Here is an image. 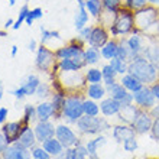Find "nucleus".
Returning <instances> with one entry per match:
<instances>
[{
	"mask_svg": "<svg viewBox=\"0 0 159 159\" xmlns=\"http://www.w3.org/2000/svg\"><path fill=\"white\" fill-rule=\"evenodd\" d=\"M127 72L142 81L145 85H152L159 80V68L143 55H139L130 61Z\"/></svg>",
	"mask_w": 159,
	"mask_h": 159,
	"instance_id": "obj_1",
	"label": "nucleus"
},
{
	"mask_svg": "<svg viewBox=\"0 0 159 159\" xmlns=\"http://www.w3.org/2000/svg\"><path fill=\"white\" fill-rule=\"evenodd\" d=\"M111 35V38H123L127 35L133 34L134 30V12L127 7H123L116 13L113 25L107 28Z\"/></svg>",
	"mask_w": 159,
	"mask_h": 159,
	"instance_id": "obj_2",
	"label": "nucleus"
},
{
	"mask_svg": "<svg viewBox=\"0 0 159 159\" xmlns=\"http://www.w3.org/2000/svg\"><path fill=\"white\" fill-rule=\"evenodd\" d=\"M159 20V7L148 3L146 6L134 10V30L133 34H143L145 30Z\"/></svg>",
	"mask_w": 159,
	"mask_h": 159,
	"instance_id": "obj_3",
	"label": "nucleus"
},
{
	"mask_svg": "<svg viewBox=\"0 0 159 159\" xmlns=\"http://www.w3.org/2000/svg\"><path fill=\"white\" fill-rule=\"evenodd\" d=\"M84 96L85 94H81V93H70V94H67L62 109V117L67 119L68 123H77V120L84 114V109H83Z\"/></svg>",
	"mask_w": 159,
	"mask_h": 159,
	"instance_id": "obj_4",
	"label": "nucleus"
},
{
	"mask_svg": "<svg viewBox=\"0 0 159 159\" xmlns=\"http://www.w3.org/2000/svg\"><path fill=\"white\" fill-rule=\"evenodd\" d=\"M75 125L77 129L84 134H100L101 132L110 129V125L106 119L97 117V116H87V114H83L77 120Z\"/></svg>",
	"mask_w": 159,
	"mask_h": 159,
	"instance_id": "obj_5",
	"label": "nucleus"
},
{
	"mask_svg": "<svg viewBox=\"0 0 159 159\" xmlns=\"http://www.w3.org/2000/svg\"><path fill=\"white\" fill-rule=\"evenodd\" d=\"M58 80L64 85L67 93H80V90H85L87 88V80H85V74L80 71H59Z\"/></svg>",
	"mask_w": 159,
	"mask_h": 159,
	"instance_id": "obj_6",
	"label": "nucleus"
},
{
	"mask_svg": "<svg viewBox=\"0 0 159 159\" xmlns=\"http://www.w3.org/2000/svg\"><path fill=\"white\" fill-rule=\"evenodd\" d=\"M58 64L55 51L48 48L46 45H39L36 49V57H35V67L36 70L45 74H51V71L55 68V65Z\"/></svg>",
	"mask_w": 159,
	"mask_h": 159,
	"instance_id": "obj_7",
	"label": "nucleus"
},
{
	"mask_svg": "<svg viewBox=\"0 0 159 159\" xmlns=\"http://www.w3.org/2000/svg\"><path fill=\"white\" fill-rule=\"evenodd\" d=\"M110 36H111V35H110L109 29H107L106 26L96 25V26H93L90 38L87 39V43L90 46H94V48L101 49V48L110 41Z\"/></svg>",
	"mask_w": 159,
	"mask_h": 159,
	"instance_id": "obj_8",
	"label": "nucleus"
},
{
	"mask_svg": "<svg viewBox=\"0 0 159 159\" xmlns=\"http://www.w3.org/2000/svg\"><path fill=\"white\" fill-rule=\"evenodd\" d=\"M152 123H153V117H152V114L149 113V110L139 109L134 120L132 121V127L136 130L138 134H145V133H148V132H151Z\"/></svg>",
	"mask_w": 159,
	"mask_h": 159,
	"instance_id": "obj_9",
	"label": "nucleus"
},
{
	"mask_svg": "<svg viewBox=\"0 0 159 159\" xmlns=\"http://www.w3.org/2000/svg\"><path fill=\"white\" fill-rule=\"evenodd\" d=\"M26 127H29V125H25L22 120L20 121H10V123L3 125L2 133L4 134V139H6L7 145H12V143L17 142L19 138H20L22 132H23Z\"/></svg>",
	"mask_w": 159,
	"mask_h": 159,
	"instance_id": "obj_10",
	"label": "nucleus"
},
{
	"mask_svg": "<svg viewBox=\"0 0 159 159\" xmlns=\"http://www.w3.org/2000/svg\"><path fill=\"white\" fill-rule=\"evenodd\" d=\"M133 101L136 106H139L140 109H145V110H151L156 104V98L149 85H145L139 91L133 93Z\"/></svg>",
	"mask_w": 159,
	"mask_h": 159,
	"instance_id": "obj_11",
	"label": "nucleus"
},
{
	"mask_svg": "<svg viewBox=\"0 0 159 159\" xmlns=\"http://www.w3.org/2000/svg\"><path fill=\"white\" fill-rule=\"evenodd\" d=\"M55 138L62 143V146L65 148V149H67V148L75 146L77 143L80 142V139L77 138V134L74 133L71 127L67 126V125L57 126V130H55Z\"/></svg>",
	"mask_w": 159,
	"mask_h": 159,
	"instance_id": "obj_12",
	"label": "nucleus"
},
{
	"mask_svg": "<svg viewBox=\"0 0 159 159\" xmlns=\"http://www.w3.org/2000/svg\"><path fill=\"white\" fill-rule=\"evenodd\" d=\"M145 35L143 34H130L129 38H126V43L129 46V51H130V55H132V59L139 57V55H143V51L146 48L145 45ZM130 59V61H132ZM129 61V62H130Z\"/></svg>",
	"mask_w": 159,
	"mask_h": 159,
	"instance_id": "obj_13",
	"label": "nucleus"
},
{
	"mask_svg": "<svg viewBox=\"0 0 159 159\" xmlns=\"http://www.w3.org/2000/svg\"><path fill=\"white\" fill-rule=\"evenodd\" d=\"M30 153L32 152H29V149H26L17 142H15L9 145L0 156L2 159H30Z\"/></svg>",
	"mask_w": 159,
	"mask_h": 159,
	"instance_id": "obj_14",
	"label": "nucleus"
},
{
	"mask_svg": "<svg viewBox=\"0 0 159 159\" xmlns=\"http://www.w3.org/2000/svg\"><path fill=\"white\" fill-rule=\"evenodd\" d=\"M55 159H88V151L85 145L78 142L75 146L67 148L62 153L55 156Z\"/></svg>",
	"mask_w": 159,
	"mask_h": 159,
	"instance_id": "obj_15",
	"label": "nucleus"
},
{
	"mask_svg": "<svg viewBox=\"0 0 159 159\" xmlns=\"http://www.w3.org/2000/svg\"><path fill=\"white\" fill-rule=\"evenodd\" d=\"M136 130L132 127V125H125V123H119L113 127V138L116 142L123 143L127 139L136 138Z\"/></svg>",
	"mask_w": 159,
	"mask_h": 159,
	"instance_id": "obj_16",
	"label": "nucleus"
},
{
	"mask_svg": "<svg viewBox=\"0 0 159 159\" xmlns=\"http://www.w3.org/2000/svg\"><path fill=\"white\" fill-rule=\"evenodd\" d=\"M55 130H57V127H54V125L48 120V121H39L38 125L35 126L34 132H35V136H36V140L42 143L45 142L46 139L54 138Z\"/></svg>",
	"mask_w": 159,
	"mask_h": 159,
	"instance_id": "obj_17",
	"label": "nucleus"
},
{
	"mask_svg": "<svg viewBox=\"0 0 159 159\" xmlns=\"http://www.w3.org/2000/svg\"><path fill=\"white\" fill-rule=\"evenodd\" d=\"M121 109L120 101L114 100L111 97H107V98H103L100 103V111L103 113V116L106 117H111L114 114H117Z\"/></svg>",
	"mask_w": 159,
	"mask_h": 159,
	"instance_id": "obj_18",
	"label": "nucleus"
},
{
	"mask_svg": "<svg viewBox=\"0 0 159 159\" xmlns=\"http://www.w3.org/2000/svg\"><path fill=\"white\" fill-rule=\"evenodd\" d=\"M139 106H134L133 103L127 106H121L120 111L117 113V117L120 120V123H125V125H132V121L134 120L136 114L139 111Z\"/></svg>",
	"mask_w": 159,
	"mask_h": 159,
	"instance_id": "obj_19",
	"label": "nucleus"
},
{
	"mask_svg": "<svg viewBox=\"0 0 159 159\" xmlns=\"http://www.w3.org/2000/svg\"><path fill=\"white\" fill-rule=\"evenodd\" d=\"M106 90H107V94H109V97H111V98H114V100L120 101V103L125 100V97L130 93V91H127V90H126L123 85H121L120 81H114L113 84L106 85Z\"/></svg>",
	"mask_w": 159,
	"mask_h": 159,
	"instance_id": "obj_20",
	"label": "nucleus"
},
{
	"mask_svg": "<svg viewBox=\"0 0 159 159\" xmlns=\"http://www.w3.org/2000/svg\"><path fill=\"white\" fill-rule=\"evenodd\" d=\"M107 94L106 85L103 83H97V84H88L85 88V96H88V98L91 100H103L104 96Z\"/></svg>",
	"mask_w": 159,
	"mask_h": 159,
	"instance_id": "obj_21",
	"label": "nucleus"
},
{
	"mask_svg": "<svg viewBox=\"0 0 159 159\" xmlns=\"http://www.w3.org/2000/svg\"><path fill=\"white\" fill-rule=\"evenodd\" d=\"M120 83H121V85L130 93H136V91H139L140 88L145 87V84H143L142 81H139L136 77H133L132 74H129V72L125 74V75H121Z\"/></svg>",
	"mask_w": 159,
	"mask_h": 159,
	"instance_id": "obj_22",
	"label": "nucleus"
},
{
	"mask_svg": "<svg viewBox=\"0 0 159 159\" xmlns=\"http://www.w3.org/2000/svg\"><path fill=\"white\" fill-rule=\"evenodd\" d=\"M117 48H119V39L117 38H110V41L100 49L101 58L107 59V61L116 58V57H117Z\"/></svg>",
	"mask_w": 159,
	"mask_h": 159,
	"instance_id": "obj_23",
	"label": "nucleus"
},
{
	"mask_svg": "<svg viewBox=\"0 0 159 159\" xmlns=\"http://www.w3.org/2000/svg\"><path fill=\"white\" fill-rule=\"evenodd\" d=\"M42 148H43L51 156H54V158L55 156H58L59 153H62L64 149H65V148L62 146V143L59 142L57 138L46 139L45 142H42Z\"/></svg>",
	"mask_w": 159,
	"mask_h": 159,
	"instance_id": "obj_24",
	"label": "nucleus"
},
{
	"mask_svg": "<svg viewBox=\"0 0 159 159\" xmlns=\"http://www.w3.org/2000/svg\"><path fill=\"white\" fill-rule=\"evenodd\" d=\"M88 17H90V13H88V10L85 9L84 2L78 3V10H77V13H75V20H74V26H75L77 30H81L84 26H87Z\"/></svg>",
	"mask_w": 159,
	"mask_h": 159,
	"instance_id": "obj_25",
	"label": "nucleus"
},
{
	"mask_svg": "<svg viewBox=\"0 0 159 159\" xmlns=\"http://www.w3.org/2000/svg\"><path fill=\"white\" fill-rule=\"evenodd\" d=\"M107 142L104 136H97V138L91 139L85 143V148L88 151V159H98L97 156V152H98V148H101L104 143Z\"/></svg>",
	"mask_w": 159,
	"mask_h": 159,
	"instance_id": "obj_26",
	"label": "nucleus"
},
{
	"mask_svg": "<svg viewBox=\"0 0 159 159\" xmlns=\"http://www.w3.org/2000/svg\"><path fill=\"white\" fill-rule=\"evenodd\" d=\"M52 116H54V106H52V103L42 101L41 104L36 107V119L39 121H48Z\"/></svg>",
	"mask_w": 159,
	"mask_h": 159,
	"instance_id": "obj_27",
	"label": "nucleus"
},
{
	"mask_svg": "<svg viewBox=\"0 0 159 159\" xmlns=\"http://www.w3.org/2000/svg\"><path fill=\"white\" fill-rule=\"evenodd\" d=\"M65 97L67 94L64 93H54L51 103L54 106V119H62V109H64V103H65Z\"/></svg>",
	"mask_w": 159,
	"mask_h": 159,
	"instance_id": "obj_28",
	"label": "nucleus"
},
{
	"mask_svg": "<svg viewBox=\"0 0 159 159\" xmlns=\"http://www.w3.org/2000/svg\"><path fill=\"white\" fill-rule=\"evenodd\" d=\"M36 142H38V140H36L35 132H34V129H30V127H26V129L22 132L19 140H17V143H19V145H22L23 148H26V149L34 148Z\"/></svg>",
	"mask_w": 159,
	"mask_h": 159,
	"instance_id": "obj_29",
	"label": "nucleus"
},
{
	"mask_svg": "<svg viewBox=\"0 0 159 159\" xmlns=\"http://www.w3.org/2000/svg\"><path fill=\"white\" fill-rule=\"evenodd\" d=\"M84 4H85V9L88 10L90 16L98 19L104 7H103V0H84Z\"/></svg>",
	"mask_w": 159,
	"mask_h": 159,
	"instance_id": "obj_30",
	"label": "nucleus"
},
{
	"mask_svg": "<svg viewBox=\"0 0 159 159\" xmlns=\"http://www.w3.org/2000/svg\"><path fill=\"white\" fill-rule=\"evenodd\" d=\"M85 61H87V65L90 67H94L101 61V52L98 48H94V46H90L85 48Z\"/></svg>",
	"mask_w": 159,
	"mask_h": 159,
	"instance_id": "obj_31",
	"label": "nucleus"
},
{
	"mask_svg": "<svg viewBox=\"0 0 159 159\" xmlns=\"http://www.w3.org/2000/svg\"><path fill=\"white\" fill-rule=\"evenodd\" d=\"M39 84H41V80H39L38 75H35V74H29V75L26 77V81L22 84V85L25 87L26 96H34L35 93H36V88H38Z\"/></svg>",
	"mask_w": 159,
	"mask_h": 159,
	"instance_id": "obj_32",
	"label": "nucleus"
},
{
	"mask_svg": "<svg viewBox=\"0 0 159 159\" xmlns=\"http://www.w3.org/2000/svg\"><path fill=\"white\" fill-rule=\"evenodd\" d=\"M101 72H103V84H104V85L113 84L114 81H116V77L119 75L110 64H104V65L101 67Z\"/></svg>",
	"mask_w": 159,
	"mask_h": 159,
	"instance_id": "obj_33",
	"label": "nucleus"
},
{
	"mask_svg": "<svg viewBox=\"0 0 159 159\" xmlns=\"http://www.w3.org/2000/svg\"><path fill=\"white\" fill-rule=\"evenodd\" d=\"M84 74H85V80H87L88 84L103 83V72H101V70H98V68H96V67L88 68Z\"/></svg>",
	"mask_w": 159,
	"mask_h": 159,
	"instance_id": "obj_34",
	"label": "nucleus"
},
{
	"mask_svg": "<svg viewBox=\"0 0 159 159\" xmlns=\"http://www.w3.org/2000/svg\"><path fill=\"white\" fill-rule=\"evenodd\" d=\"M109 64L113 67V70L116 72H117L119 75H125V74H127V68H129V62L127 61H123V59L120 58H113V59H110Z\"/></svg>",
	"mask_w": 159,
	"mask_h": 159,
	"instance_id": "obj_35",
	"label": "nucleus"
},
{
	"mask_svg": "<svg viewBox=\"0 0 159 159\" xmlns=\"http://www.w3.org/2000/svg\"><path fill=\"white\" fill-rule=\"evenodd\" d=\"M83 109H84V114H87V116H98V113H100V106L91 98L84 100Z\"/></svg>",
	"mask_w": 159,
	"mask_h": 159,
	"instance_id": "obj_36",
	"label": "nucleus"
},
{
	"mask_svg": "<svg viewBox=\"0 0 159 159\" xmlns=\"http://www.w3.org/2000/svg\"><path fill=\"white\" fill-rule=\"evenodd\" d=\"M51 39H58L61 41V35H59L58 30H49L46 29L45 26H41V43L42 45H45L48 41Z\"/></svg>",
	"mask_w": 159,
	"mask_h": 159,
	"instance_id": "obj_37",
	"label": "nucleus"
},
{
	"mask_svg": "<svg viewBox=\"0 0 159 159\" xmlns=\"http://www.w3.org/2000/svg\"><path fill=\"white\" fill-rule=\"evenodd\" d=\"M43 16V10L41 7H35V9H29V12H28V16H26V20L25 23L28 26H32L34 25L35 20H38L41 17Z\"/></svg>",
	"mask_w": 159,
	"mask_h": 159,
	"instance_id": "obj_38",
	"label": "nucleus"
},
{
	"mask_svg": "<svg viewBox=\"0 0 159 159\" xmlns=\"http://www.w3.org/2000/svg\"><path fill=\"white\" fill-rule=\"evenodd\" d=\"M59 71H80L78 65L74 62V59L67 58V59H59L58 61Z\"/></svg>",
	"mask_w": 159,
	"mask_h": 159,
	"instance_id": "obj_39",
	"label": "nucleus"
},
{
	"mask_svg": "<svg viewBox=\"0 0 159 159\" xmlns=\"http://www.w3.org/2000/svg\"><path fill=\"white\" fill-rule=\"evenodd\" d=\"M28 12H29V7H28V3H25L23 6H22V9L19 10V15H17V19L15 20V23H13V29L17 30L19 28L22 26V23L26 20V16H28Z\"/></svg>",
	"mask_w": 159,
	"mask_h": 159,
	"instance_id": "obj_40",
	"label": "nucleus"
},
{
	"mask_svg": "<svg viewBox=\"0 0 159 159\" xmlns=\"http://www.w3.org/2000/svg\"><path fill=\"white\" fill-rule=\"evenodd\" d=\"M36 119V109H35L34 106L30 104H26L25 106V113H23V119H22V121L25 123V125H29L32 120H35Z\"/></svg>",
	"mask_w": 159,
	"mask_h": 159,
	"instance_id": "obj_41",
	"label": "nucleus"
},
{
	"mask_svg": "<svg viewBox=\"0 0 159 159\" xmlns=\"http://www.w3.org/2000/svg\"><path fill=\"white\" fill-rule=\"evenodd\" d=\"M36 97L38 98H46V97L51 94V85L46 83H41L38 85V88H36Z\"/></svg>",
	"mask_w": 159,
	"mask_h": 159,
	"instance_id": "obj_42",
	"label": "nucleus"
},
{
	"mask_svg": "<svg viewBox=\"0 0 159 159\" xmlns=\"http://www.w3.org/2000/svg\"><path fill=\"white\" fill-rule=\"evenodd\" d=\"M32 158H35V159H51L52 156L41 146V148H32Z\"/></svg>",
	"mask_w": 159,
	"mask_h": 159,
	"instance_id": "obj_43",
	"label": "nucleus"
},
{
	"mask_svg": "<svg viewBox=\"0 0 159 159\" xmlns=\"http://www.w3.org/2000/svg\"><path fill=\"white\" fill-rule=\"evenodd\" d=\"M121 145H123V149H125L126 152H129V153H132V152H134L138 149V140H136V138L127 139V140L123 142Z\"/></svg>",
	"mask_w": 159,
	"mask_h": 159,
	"instance_id": "obj_44",
	"label": "nucleus"
},
{
	"mask_svg": "<svg viewBox=\"0 0 159 159\" xmlns=\"http://www.w3.org/2000/svg\"><path fill=\"white\" fill-rule=\"evenodd\" d=\"M151 138L156 142H159V119H153V123H152L151 127Z\"/></svg>",
	"mask_w": 159,
	"mask_h": 159,
	"instance_id": "obj_45",
	"label": "nucleus"
},
{
	"mask_svg": "<svg viewBox=\"0 0 159 159\" xmlns=\"http://www.w3.org/2000/svg\"><path fill=\"white\" fill-rule=\"evenodd\" d=\"M91 29H93V26H88V25L84 26L81 30H78V36L87 42V39L90 38V34H91Z\"/></svg>",
	"mask_w": 159,
	"mask_h": 159,
	"instance_id": "obj_46",
	"label": "nucleus"
},
{
	"mask_svg": "<svg viewBox=\"0 0 159 159\" xmlns=\"http://www.w3.org/2000/svg\"><path fill=\"white\" fill-rule=\"evenodd\" d=\"M12 94L15 97H16L17 100H22L23 97H26V91H25V87L23 85H20V87H17L16 90H13L12 91Z\"/></svg>",
	"mask_w": 159,
	"mask_h": 159,
	"instance_id": "obj_47",
	"label": "nucleus"
},
{
	"mask_svg": "<svg viewBox=\"0 0 159 159\" xmlns=\"http://www.w3.org/2000/svg\"><path fill=\"white\" fill-rule=\"evenodd\" d=\"M152 90V93H153V96H155L156 101H159V80L156 81V83H153L152 85H149Z\"/></svg>",
	"mask_w": 159,
	"mask_h": 159,
	"instance_id": "obj_48",
	"label": "nucleus"
},
{
	"mask_svg": "<svg viewBox=\"0 0 159 159\" xmlns=\"http://www.w3.org/2000/svg\"><path fill=\"white\" fill-rule=\"evenodd\" d=\"M7 142H6V139H4V134L2 133V130H0V155L4 152V149L7 148Z\"/></svg>",
	"mask_w": 159,
	"mask_h": 159,
	"instance_id": "obj_49",
	"label": "nucleus"
},
{
	"mask_svg": "<svg viewBox=\"0 0 159 159\" xmlns=\"http://www.w3.org/2000/svg\"><path fill=\"white\" fill-rule=\"evenodd\" d=\"M7 113H9L7 107H0V123H4V120L7 117Z\"/></svg>",
	"mask_w": 159,
	"mask_h": 159,
	"instance_id": "obj_50",
	"label": "nucleus"
},
{
	"mask_svg": "<svg viewBox=\"0 0 159 159\" xmlns=\"http://www.w3.org/2000/svg\"><path fill=\"white\" fill-rule=\"evenodd\" d=\"M149 113L152 114V117H153V119H159V104L153 106V107L149 110Z\"/></svg>",
	"mask_w": 159,
	"mask_h": 159,
	"instance_id": "obj_51",
	"label": "nucleus"
},
{
	"mask_svg": "<svg viewBox=\"0 0 159 159\" xmlns=\"http://www.w3.org/2000/svg\"><path fill=\"white\" fill-rule=\"evenodd\" d=\"M28 49H29L30 52H34V51L38 49V43H36V41H35V39H30L29 45H28Z\"/></svg>",
	"mask_w": 159,
	"mask_h": 159,
	"instance_id": "obj_52",
	"label": "nucleus"
},
{
	"mask_svg": "<svg viewBox=\"0 0 159 159\" xmlns=\"http://www.w3.org/2000/svg\"><path fill=\"white\" fill-rule=\"evenodd\" d=\"M13 23H15V20H13V19H7V20H6V23H4V29L7 30L9 28H12Z\"/></svg>",
	"mask_w": 159,
	"mask_h": 159,
	"instance_id": "obj_53",
	"label": "nucleus"
},
{
	"mask_svg": "<svg viewBox=\"0 0 159 159\" xmlns=\"http://www.w3.org/2000/svg\"><path fill=\"white\" fill-rule=\"evenodd\" d=\"M148 3L153 4V6H158V7H159V0H148Z\"/></svg>",
	"mask_w": 159,
	"mask_h": 159,
	"instance_id": "obj_54",
	"label": "nucleus"
},
{
	"mask_svg": "<svg viewBox=\"0 0 159 159\" xmlns=\"http://www.w3.org/2000/svg\"><path fill=\"white\" fill-rule=\"evenodd\" d=\"M16 54H17V46L13 45L12 46V57H16Z\"/></svg>",
	"mask_w": 159,
	"mask_h": 159,
	"instance_id": "obj_55",
	"label": "nucleus"
},
{
	"mask_svg": "<svg viewBox=\"0 0 159 159\" xmlns=\"http://www.w3.org/2000/svg\"><path fill=\"white\" fill-rule=\"evenodd\" d=\"M4 36H7V30L2 29V30H0V38H4Z\"/></svg>",
	"mask_w": 159,
	"mask_h": 159,
	"instance_id": "obj_56",
	"label": "nucleus"
},
{
	"mask_svg": "<svg viewBox=\"0 0 159 159\" xmlns=\"http://www.w3.org/2000/svg\"><path fill=\"white\" fill-rule=\"evenodd\" d=\"M7 2H9L10 6H15V3H16V0H7Z\"/></svg>",
	"mask_w": 159,
	"mask_h": 159,
	"instance_id": "obj_57",
	"label": "nucleus"
},
{
	"mask_svg": "<svg viewBox=\"0 0 159 159\" xmlns=\"http://www.w3.org/2000/svg\"><path fill=\"white\" fill-rule=\"evenodd\" d=\"M3 98V90H0V100Z\"/></svg>",
	"mask_w": 159,
	"mask_h": 159,
	"instance_id": "obj_58",
	"label": "nucleus"
},
{
	"mask_svg": "<svg viewBox=\"0 0 159 159\" xmlns=\"http://www.w3.org/2000/svg\"><path fill=\"white\" fill-rule=\"evenodd\" d=\"M0 90H3V84H2V78H0Z\"/></svg>",
	"mask_w": 159,
	"mask_h": 159,
	"instance_id": "obj_59",
	"label": "nucleus"
},
{
	"mask_svg": "<svg viewBox=\"0 0 159 159\" xmlns=\"http://www.w3.org/2000/svg\"><path fill=\"white\" fill-rule=\"evenodd\" d=\"M81 2H84V0H77V3H81Z\"/></svg>",
	"mask_w": 159,
	"mask_h": 159,
	"instance_id": "obj_60",
	"label": "nucleus"
},
{
	"mask_svg": "<svg viewBox=\"0 0 159 159\" xmlns=\"http://www.w3.org/2000/svg\"><path fill=\"white\" fill-rule=\"evenodd\" d=\"M148 159H159V158H148Z\"/></svg>",
	"mask_w": 159,
	"mask_h": 159,
	"instance_id": "obj_61",
	"label": "nucleus"
},
{
	"mask_svg": "<svg viewBox=\"0 0 159 159\" xmlns=\"http://www.w3.org/2000/svg\"><path fill=\"white\" fill-rule=\"evenodd\" d=\"M28 2H29V0H25V3H28Z\"/></svg>",
	"mask_w": 159,
	"mask_h": 159,
	"instance_id": "obj_62",
	"label": "nucleus"
},
{
	"mask_svg": "<svg viewBox=\"0 0 159 159\" xmlns=\"http://www.w3.org/2000/svg\"><path fill=\"white\" fill-rule=\"evenodd\" d=\"M34 159H35V158H34Z\"/></svg>",
	"mask_w": 159,
	"mask_h": 159,
	"instance_id": "obj_63",
	"label": "nucleus"
}]
</instances>
